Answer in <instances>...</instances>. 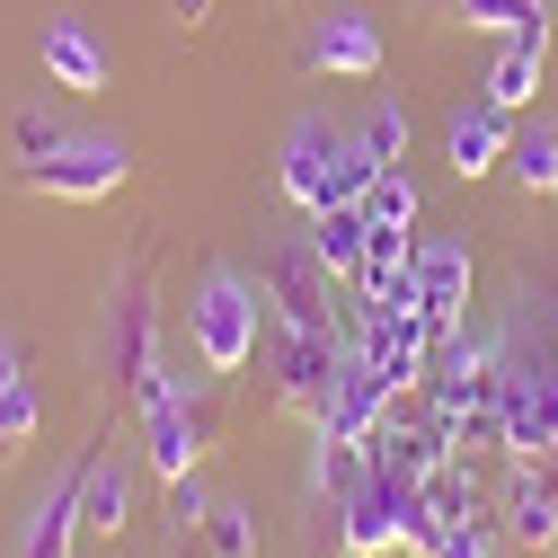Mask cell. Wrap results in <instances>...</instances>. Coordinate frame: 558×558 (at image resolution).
<instances>
[{
  "mask_svg": "<svg viewBox=\"0 0 558 558\" xmlns=\"http://www.w3.org/2000/svg\"><path fill=\"white\" fill-rule=\"evenodd\" d=\"M107 381H116V408H143L160 373V293H151V240L116 266L107 284Z\"/></svg>",
  "mask_w": 558,
  "mask_h": 558,
  "instance_id": "obj_1",
  "label": "cell"
},
{
  "mask_svg": "<svg viewBox=\"0 0 558 558\" xmlns=\"http://www.w3.org/2000/svg\"><path fill=\"white\" fill-rule=\"evenodd\" d=\"M257 328H266V293H248L231 266H214L195 284V302H186V337H195V364L204 373H248V355H257Z\"/></svg>",
  "mask_w": 558,
  "mask_h": 558,
  "instance_id": "obj_2",
  "label": "cell"
},
{
  "mask_svg": "<svg viewBox=\"0 0 558 558\" xmlns=\"http://www.w3.org/2000/svg\"><path fill=\"white\" fill-rule=\"evenodd\" d=\"M133 416H143V470H151L160 487H169V478H195L204 444H214V408L186 399L178 381H151Z\"/></svg>",
  "mask_w": 558,
  "mask_h": 558,
  "instance_id": "obj_3",
  "label": "cell"
},
{
  "mask_svg": "<svg viewBox=\"0 0 558 558\" xmlns=\"http://www.w3.org/2000/svg\"><path fill=\"white\" fill-rule=\"evenodd\" d=\"M497 399H506V461H549L558 452V355H506Z\"/></svg>",
  "mask_w": 558,
  "mask_h": 558,
  "instance_id": "obj_4",
  "label": "cell"
},
{
  "mask_svg": "<svg viewBox=\"0 0 558 558\" xmlns=\"http://www.w3.org/2000/svg\"><path fill=\"white\" fill-rule=\"evenodd\" d=\"M337 364H345V337L337 328H275V408L319 426L328 390H337Z\"/></svg>",
  "mask_w": 558,
  "mask_h": 558,
  "instance_id": "obj_5",
  "label": "cell"
},
{
  "mask_svg": "<svg viewBox=\"0 0 558 558\" xmlns=\"http://www.w3.org/2000/svg\"><path fill=\"white\" fill-rule=\"evenodd\" d=\"M133 178V151L124 143H53L45 160H19V186L27 195H53V204H98Z\"/></svg>",
  "mask_w": 558,
  "mask_h": 558,
  "instance_id": "obj_6",
  "label": "cell"
},
{
  "mask_svg": "<svg viewBox=\"0 0 558 558\" xmlns=\"http://www.w3.org/2000/svg\"><path fill=\"white\" fill-rule=\"evenodd\" d=\"M345 143H355V133H337V124H319V116H302V124L284 133V151H275V186H284L293 214H328V204H337Z\"/></svg>",
  "mask_w": 558,
  "mask_h": 558,
  "instance_id": "obj_7",
  "label": "cell"
},
{
  "mask_svg": "<svg viewBox=\"0 0 558 558\" xmlns=\"http://www.w3.org/2000/svg\"><path fill=\"white\" fill-rule=\"evenodd\" d=\"M435 337H444V328H435L426 311H364V319H355V345L373 355V373H381L390 390H416V381H426Z\"/></svg>",
  "mask_w": 558,
  "mask_h": 558,
  "instance_id": "obj_8",
  "label": "cell"
},
{
  "mask_svg": "<svg viewBox=\"0 0 558 558\" xmlns=\"http://www.w3.org/2000/svg\"><path fill=\"white\" fill-rule=\"evenodd\" d=\"M328 284H337V275L319 266V248H311V240L275 248V266H266V302H275V319H284V328H337Z\"/></svg>",
  "mask_w": 558,
  "mask_h": 558,
  "instance_id": "obj_9",
  "label": "cell"
},
{
  "mask_svg": "<svg viewBox=\"0 0 558 558\" xmlns=\"http://www.w3.org/2000/svg\"><path fill=\"white\" fill-rule=\"evenodd\" d=\"M390 381L373 373V355H364V345H345V364H337V390H328V416H319V435L328 444H364L373 426H381V416H390Z\"/></svg>",
  "mask_w": 558,
  "mask_h": 558,
  "instance_id": "obj_10",
  "label": "cell"
},
{
  "mask_svg": "<svg viewBox=\"0 0 558 558\" xmlns=\"http://www.w3.org/2000/svg\"><path fill=\"white\" fill-rule=\"evenodd\" d=\"M302 62H311V72H337V81H373V72H381V27H373L364 10H328V19L311 27Z\"/></svg>",
  "mask_w": 558,
  "mask_h": 558,
  "instance_id": "obj_11",
  "label": "cell"
},
{
  "mask_svg": "<svg viewBox=\"0 0 558 558\" xmlns=\"http://www.w3.org/2000/svg\"><path fill=\"white\" fill-rule=\"evenodd\" d=\"M497 514H506V532H514L523 549H558V452H549V461H514Z\"/></svg>",
  "mask_w": 558,
  "mask_h": 558,
  "instance_id": "obj_12",
  "label": "cell"
},
{
  "mask_svg": "<svg viewBox=\"0 0 558 558\" xmlns=\"http://www.w3.org/2000/svg\"><path fill=\"white\" fill-rule=\"evenodd\" d=\"M89 461H98V444H89L72 470L45 487V506H36L27 541H19V558H72V541H81V487H89Z\"/></svg>",
  "mask_w": 558,
  "mask_h": 558,
  "instance_id": "obj_13",
  "label": "cell"
},
{
  "mask_svg": "<svg viewBox=\"0 0 558 558\" xmlns=\"http://www.w3.org/2000/svg\"><path fill=\"white\" fill-rule=\"evenodd\" d=\"M416 311H426L435 328L470 319V248L461 240H426L416 248Z\"/></svg>",
  "mask_w": 558,
  "mask_h": 558,
  "instance_id": "obj_14",
  "label": "cell"
},
{
  "mask_svg": "<svg viewBox=\"0 0 558 558\" xmlns=\"http://www.w3.org/2000/svg\"><path fill=\"white\" fill-rule=\"evenodd\" d=\"M45 81L53 89H81V98L107 89V53H98V36L81 19H45Z\"/></svg>",
  "mask_w": 558,
  "mask_h": 558,
  "instance_id": "obj_15",
  "label": "cell"
},
{
  "mask_svg": "<svg viewBox=\"0 0 558 558\" xmlns=\"http://www.w3.org/2000/svg\"><path fill=\"white\" fill-rule=\"evenodd\" d=\"M506 151H514V133H506V107H487V98H478V107H461V116H452V133H444V160H452L461 178H487V169H497Z\"/></svg>",
  "mask_w": 558,
  "mask_h": 558,
  "instance_id": "obj_16",
  "label": "cell"
},
{
  "mask_svg": "<svg viewBox=\"0 0 558 558\" xmlns=\"http://www.w3.org/2000/svg\"><path fill=\"white\" fill-rule=\"evenodd\" d=\"M364 240H373L364 204H328V214H311V248H319V266L337 275V284H355V275H364Z\"/></svg>",
  "mask_w": 558,
  "mask_h": 558,
  "instance_id": "obj_17",
  "label": "cell"
},
{
  "mask_svg": "<svg viewBox=\"0 0 558 558\" xmlns=\"http://www.w3.org/2000/svg\"><path fill=\"white\" fill-rule=\"evenodd\" d=\"M541 62H549V36H506V53H497V72H487V107H532L541 98Z\"/></svg>",
  "mask_w": 558,
  "mask_h": 558,
  "instance_id": "obj_18",
  "label": "cell"
},
{
  "mask_svg": "<svg viewBox=\"0 0 558 558\" xmlns=\"http://www.w3.org/2000/svg\"><path fill=\"white\" fill-rule=\"evenodd\" d=\"M124 523H133V470L98 452V461H89V487H81V532H107V541H116Z\"/></svg>",
  "mask_w": 558,
  "mask_h": 558,
  "instance_id": "obj_19",
  "label": "cell"
},
{
  "mask_svg": "<svg viewBox=\"0 0 558 558\" xmlns=\"http://www.w3.org/2000/svg\"><path fill=\"white\" fill-rule=\"evenodd\" d=\"M426 506H435L444 523H487V487H478V470H470V461L452 452V461H444V470L426 478Z\"/></svg>",
  "mask_w": 558,
  "mask_h": 558,
  "instance_id": "obj_20",
  "label": "cell"
},
{
  "mask_svg": "<svg viewBox=\"0 0 558 558\" xmlns=\"http://www.w3.org/2000/svg\"><path fill=\"white\" fill-rule=\"evenodd\" d=\"M364 478H373V452H364V444H328V435H319V470H311L319 506H345Z\"/></svg>",
  "mask_w": 558,
  "mask_h": 558,
  "instance_id": "obj_21",
  "label": "cell"
},
{
  "mask_svg": "<svg viewBox=\"0 0 558 558\" xmlns=\"http://www.w3.org/2000/svg\"><path fill=\"white\" fill-rule=\"evenodd\" d=\"M452 19L497 27V36H549V0H452Z\"/></svg>",
  "mask_w": 558,
  "mask_h": 558,
  "instance_id": "obj_22",
  "label": "cell"
},
{
  "mask_svg": "<svg viewBox=\"0 0 558 558\" xmlns=\"http://www.w3.org/2000/svg\"><path fill=\"white\" fill-rule=\"evenodd\" d=\"M506 169L523 178V195H558V124H532V133H514Z\"/></svg>",
  "mask_w": 558,
  "mask_h": 558,
  "instance_id": "obj_23",
  "label": "cell"
},
{
  "mask_svg": "<svg viewBox=\"0 0 558 558\" xmlns=\"http://www.w3.org/2000/svg\"><path fill=\"white\" fill-rule=\"evenodd\" d=\"M204 549H214V558H257V506L214 497V514H204Z\"/></svg>",
  "mask_w": 558,
  "mask_h": 558,
  "instance_id": "obj_24",
  "label": "cell"
},
{
  "mask_svg": "<svg viewBox=\"0 0 558 558\" xmlns=\"http://www.w3.org/2000/svg\"><path fill=\"white\" fill-rule=\"evenodd\" d=\"M36 426H45V408H36V390L27 381H10L0 390V470H10L27 444H36Z\"/></svg>",
  "mask_w": 558,
  "mask_h": 558,
  "instance_id": "obj_25",
  "label": "cell"
},
{
  "mask_svg": "<svg viewBox=\"0 0 558 558\" xmlns=\"http://www.w3.org/2000/svg\"><path fill=\"white\" fill-rule=\"evenodd\" d=\"M355 143H364V151H373L381 169H399V160H408V107H373Z\"/></svg>",
  "mask_w": 558,
  "mask_h": 558,
  "instance_id": "obj_26",
  "label": "cell"
},
{
  "mask_svg": "<svg viewBox=\"0 0 558 558\" xmlns=\"http://www.w3.org/2000/svg\"><path fill=\"white\" fill-rule=\"evenodd\" d=\"M364 214L408 231V222H416V178H408V169H381V178H373V195H364Z\"/></svg>",
  "mask_w": 558,
  "mask_h": 558,
  "instance_id": "obj_27",
  "label": "cell"
},
{
  "mask_svg": "<svg viewBox=\"0 0 558 558\" xmlns=\"http://www.w3.org/2000/svg\"><path fill=\"white\" fill-rule=\"evenodd\" d=\"M53 143H62V124H53L45 107H19V116H10V151H19V160H45Z\"/></svg>",
  "mask_w": 558,
  "mask_h": 558,
  "instance_id": "obj_28",
  "label": "cell"
},
{
  "mask_svg": "<svg viewBox=\"0 0 558 558\" xmlns=\"http://www.w3.org/2000/svg\"><path fill=\"white\" fill-rule=\"evenodd\" d=\"M204 514H214L204 478H169V523H178V532H204Z\"/></svg>",
  "mask_w": 558,
  "mask_h": 558,
  "instance_id": "obj_29",
  "label": "cell"
},
{
  "mask_svg": "<svg viewBox=\"0 0 558 558\" xmlns=\"http://www.w3.org/2000/svg\"><path fill=\"white\" fill-rule=\"evenodd\" d=\"M435 558H497V549H487V523H452Z\"/></svg>",
  "mask_w": 558,
  "mask_h": 558,
  "instance_id": "obj_30",
  "label": "cell"
},
{
  "mask_svg": "<svg viewBox=\"0 0 558 558\" xmlns=\"http://www.w3.org/2000/svg\"><path fill=\"white\" fill-rule=\"evenodd\" d=\"M10 381H27V345H19V337H0V390H10Z\"/></svg>",
  "mask_w": 558,
  "mask_h": 558,
  "instance_id": "obj_31",
  "label": "cell"
},
{
  "mask_svg": "<svg viewBox=\"0 0 558 558\" xmlns=\"http://www.w3.org/2000/svg\"><path fill=\"white\" fill-rule=\"evenodd\" d=\"M169 19H178V27H186V36H195V27H204V19H214V0H169Z\"/></svg>",
  "mask_w": 558,
  "mask_h": 558,
  "instance_id": "obj_32",
  "label": "cell"
},
{
  "mask_svg": "<svg viewBox=\"0 0 558 558\" xmlns=\"http://www.w3.org/2000/svg\"><path fill=\"white\" fill-rule=\"evenodd\" d=\"M275 10H311V0H275Z\"/></svg>",
  "mask_w": 558,
  "mask_h": 558,
  "instance_id": "obj_33",
  "label": "cell"
},
{
  "mask_svg": "<svg viewBox=\"0 0 558 558\" xmlns=\"http://www.w3.org/2000/svg\"><path fill=\"white\" fill-rule=\"evenodd\" d=\"M435 10H452V0H435Z\"/></svg>",
  "mask_w": 558,
  "mask_h": 558,
  "instance_id": "obj_34",
  "label": "cell"
}]
</instances>
